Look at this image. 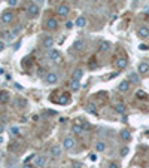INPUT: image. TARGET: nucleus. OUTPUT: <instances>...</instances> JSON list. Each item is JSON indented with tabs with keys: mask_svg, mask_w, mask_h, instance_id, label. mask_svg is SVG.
<instances>
[{
	"mask_svg": "<svg viewBox=\"0 0 149 168\" xmlns=\"http://www.w3.org/2000/svg\"><path fill=\"white\" fill-rule=\"evenodd\" d=\"M48 58H49V61L54 63V64L63 63V55H61V52H60L58 49H54V48L48 51Z\"/></svg>",
	"mask_w": 149,
	"mask_h": 168,
	"instance_id": "obj_1",
	"label": "nucleus"
},
{
	"mask_svg": "<svg viewBox=\"0 0 149 168\" xmlns=\"http://www.w3.org/2000/svg\"><path fill=\"white\" fill-rule=\"evenodd\" d=\"M55 12H57V15H58L60 18H67V17H69V14H70V8H69V5H67V3H61V5H58V6H57Z\"/></svg>",
	"mask_w": 149,
	"mask_h": 168,
	"instance_id": "obj_2",
	"label": "nucleus"
},
{
	"mask_svg": "<svg viewBox=\"0 0 149 168\" xmlns=\"http://www.w3.org/2000/svg\"><path fill=\"white\" fill-rule=\"evenodd\" d=\"M75 144H76L75 137L67 135V137H64V138H63V149H64V150H72V149L75 147Z\"/></svg>",
	"mask_w": 149,
	"mask_h": 168,
	"instance_id": "obj_3",
	"label": "nucleus"
},
{
	"mask_svg": "<svg viewBox=\"0 0 149 168\" xmlns=\"http://www.w3.org/2000/svg\"><path fill=\"white\" fill-rule=\"evenodd\" d=\"M45 30H48V31H54V30H57L58 28V21H57V18H48L46 21H45Z\"/></svg>",
	"mask_w": 149,
	"mask_h": 168,
	"instance_id": "obj_4",
	"label": "nucleus"
},
{
	"mask_svg": "<svg viewBox=\"0 0 149 168\" xmlns=\"http://www.w3.org/2000/svg\"><path fill=\"white\" fill-rule=\"evenodd\" d=\"M43 80H45L46 85H54V83L58 82V75H57L55 72H48L46 76L43 77Z\"/></svg>",
	"mask_w": 149,
	"mask_h": 168,
	"instance_id": "obj_5",
	"label": "nucleus"
},
{
	"mask_svg": "<svg viewBox=\"0 0 149 168\" xmlns=\"http://www.w3.org/2000/svg\"><path fill=\"white\" fill-rule=\"evenodd\" d=\"M39 12H40V9H39V6H37L36 3H30V5L27 6V14H29V17L36 18V17L39 15Z\"/></svg>",
	"mask_w": 149,
	"mask_h": 168,
	"instance_id": "obj_6",
	"label": "nucleus"
},
{
	"mask_svg": "<svg viewBox=\"0 0 149 168\" xmlns=\"http://www.w3.org/2000/svg\"><path fill=\"white\" fill-rule=\"evenodd\" d=\"M42 46L45 48V49H52L54 48V37L52 36H43V39H42Z\"/></svg>",
	"mask_w": 149,
	"mask_h": 168,
	"instance_id": "obj_7",
	"label": "nucleus"
},
{
	"mask_svg": "<svg viewBox=\"0 0 149 168\" xmlns=\"http://www.w3.org/2000/svg\"><path fill=\"white\" fill-rule=\"evenodd\" d=\"M127 66H128V60H127V58L119 57V58L115 60V67H116L118 70H124V69H127Z\"/></svg>",
	"mask_w": 149,
	"mask_h": 168,
	"instance_id": "obj_8",
	"label": "nucleus"
},
{
	"mask_svg": "<svg viewBox=\"0 0 149 168\" xmlns=\"http://www.w3.org/2000/svg\"><path fill=\"white\" fill-rule=\"evenodd\" d=\"M137 36L140 39H148L149 37V27L148 26H140L137 28Z\"/></svg>",
	"mask_w": 149,
	"mask_h": 168,
	"instance_id": "obj_9",
	"label": "nucleus"
},
{
	"mask_svg": "<svg viewBox=\"0 0 149 168\" xmlns=\"http://www.w3.org/2000/svg\"><path fill=\"white\" fill-rule=\"evenodd\" d=\"M12 21H14V14L11 11H5L2 14V23L3 24H11Z\"/></svg>",
	"mask_w": 149,
	"mask_h": 168,
	"instance_id": "obj_10",
	"label": "nucleus"
},
{
	"mask_svg": "<svg viewBox=\"0 0 149 168\" xmlns=\"http://www.w3.org/2000/svg\"><path fill=\"white\" fill-rule=\"evenodd\" d=\"M61 153H63V149H61L60 146H57V144L51 146V149H49V155H51L52 158H60Z\"/></svg>",
	"mask_w": 149,
	"mask_h": 168,
	"instance_id": "obj_11",
	"label": "nucleus"
},
{
	"mask_svg": "<svg viewBox=\"0 0 149 168\" xmlns=\"http://www.w3.org/2000/svg\"><path fill=\"white\" fill-rule=\"evenodd\" d=\"M112 49V43L109 40H101L100 45H98V51L100 52H109Z\"/></svg>",
	"mask_w": 149,
	"mask_h": 168,
	"instance_id": "obj_12",
	"label": "nucleus"
},
{
	"mask_svg": "<svg viewBox=\"0 0 149 168\" xmlns=\"http://www.w3.org/2000/svg\"><path fill=\"white\" fill-rule=\"evenodd\" d=\"M137 73H139V75H146V73H149V63L142 61V63L137 66Z\"/></svg>",
	"mask_w": 149,
	"mask_h": 168,
	"instance_id": "obj_13",
	"label": "nucleus"
},
{
	"mask_svg": "<svg viewBox=\"0 0 149 168\" xmlns=\"http://www.w3.org/2000/svg\"><path fill=\"white\" fill-rule=\"evenodd\" d=\"M72 48H73L75 51L81 52V51H84V49H85V42H84L82 39H78V40H75V42H73Z\"/></svg>",
	"mask_w": 149,
	"mask_h": 168,
	"instance_id": "obj_14",
	"label": "nucleus"
},
{
	"mask_svg": "<svg viewBox=\"0 0 149 168\" xmlns=\"http://www.w3.org/2000/svg\"><path fill=\"white\" fill-rule=\"evenodd\" d=\"M130 80L127 79V80H122V82H119V85H118V91L119 92H128L130 91Z\"/></svg>",
	"mask_w": 149,
	"mask_h": 168,
	"instance_id": "obj_15",
	"label": "nucleus"
},
{
	"mask_svg": "<svg viewBox=\"0 0 149 168\" xmlns=\"http://www.w3.org/2000/svg\"><path fill=\"white\" fill-rule=\"evenodd\" d=\"M45 164H46V158H45L43 155L34 156V167H39V168H42Z\"/></svg>",
	"mask_w": 149,
	"mask_h": 168,
	"instance_id": "obj_16",
	"label": "nucleus"
},
{
	"mask_svg": "<svg viewBox=\"0 0 149 168\" xmlns=\"http://www.w3.org/2000/svg\"><path fill=\"white\" fill-rule=\"evenodd\" d=\"M72 131L75 132V135H82V134H84V125H81V123H73V125H72Z\"/></svg>",
	"mask_w": 149,
	"mask_h": 168,
	"instance_id": "obj_17",
	"label": "nucleus"
},
{
	"mask_svg": "<svg viewBox=\"0 0 149 168\" xmlns=\"http://www.w3.org/2000/svg\"><path fill=\"white\" fill-rule=\"evenodd\" d=\"M82 77H84V70H82V69H75L73 73H72V79H75V80H81Z\"/></svg>",
	"mask_w": 149,
	"mask_h": 168,
	"instance_id": "obj_18",
	"label": "nucleus"
},
{
	"mask_svg": "<svg viewBox=\"0 0 149 168\" xmlns=\"http://www.w3.org/2000/svg\"><path fill=\"white\" fill-rule=\"evenodd\" d=\"M113 110H115L118 115H124V113H125V110H127V107H125V104H124V103H116V104H115V107H113Z\"/></svg>",
	"mask_w": 149,
	"mask_h": 168,
	"instance_id": "obj_19",
	"label": "nucleus"
},
{
	"mask_svg": "<svg viewBox=\"0 0 149 168\" xmlns=\"http://www.w3.org/2000/svg\"><path fill=\"white\" fill-rule=\"evenodd\" d=\"M119 137H121L122 141H130L131 140V134H130L128 129H121L119 131Z\"/></svg>",
	"mask_w": 149,
	"mask_h": 168,
	"instance_id": "obj_20",
	"label": "nucleus"
},
{
	"mask_svg": "<svg viewBox=\"0 0 149 168\" xmlns=\"http://www.w3.org/2000/svg\"><path fill=\"white\" fill-rule=\"evenodd\" d=\"M85 24H87V18H85V17H78V18H76V21H75V26H76L78 28L85 27Z\"/></svg>",
	"mask_w": 149,
	"mask_h": 168,
	"instance_id": "obj_21",
	"label": "nucleus"
},
{
	"mask_svg": "<svg viewBox=\"0 0 149 168\" xmlns=\"http://www.w3.org/2000/svg\"><path fill=\"white\" fill-rule=\"evenodd\" d=\"M128 80H130L131 83H139V82H140V76H139V73H136V72L133 73V72H131V73L128 75Z\"/></svg>",
	"mask_w": 149,
	"mask_h": 168,
	"instance_id": "obj_22",
	"label": "nucleus"
},
{
	"mask_svg": "<svg viewBox=\"0 0 149 168\" xmlns=\"http://www.w3.org/2000/svg\"><path fill=\"white\" fill-rule=\"evenodd\" d=\"M69 86H70V89H72V91H79V89H81V82H79V80L72 79V80L69 82Z\"/></svg>",
	"mask_w": 149,
	"mask_h": 168,
	"instance_id": "obj_23",
	"label": "nucleus"
},
{
	"mask_svg": "<svg viewBox=\"0 0 149 168\" xmlns=\"http://www.w3.org/2000/svg\"><path fill=\"white\" fill-rule=\"evenodd\" d=\"M85 110H87L88 113H91V115H97V106H95L94 103H88V104L85 106Z\"/></svg>",
	"mask_w": 149,
	"mask_h": 168,
	"instance_id": "obj_24",
	"label": "nucleus"
},
{
	"mask_svg": "<svg viewBox=\"0 0 149 168\" xmlns=\"http://www.w3.org/2000/svg\"><path fill=\"white\" fill-rule=\"evenodd\" d=\"M94 147H95V152H98V153H100V152H104V150H106V143H104L103 140H98Z\"/></svg>",
	"mask_w": 149,
	"mask_h": 168,
	"instance_id": "obj_25",
	"label": "nucleus"
},
{
	"mask_svg": "<svg viewBox=\"0 0 149 168\" xmlns=\"http://www.w3.org/2000/svg\"><path fill=\"white\" fill-rule=\"evenodd\" d=\"M9 101V92L8 91H0V104H5Z\"/></svg>",
	"mask_w": 149,
	"mask_h": 168,
	"instance_id": "obj_26",
	"label": "nucleus"
},
{
	"mask_svg": "<svg viewBox=\"0 0 149 168\" xmlns=\"http://www.w3.org/2000/svg\"><path fill=\"white\" fill-rule=\"evenodd\" d=\"M58 104H69L70 103V95L69 94H61L60 100H57Z\"/></svg>",
	"mask_w": 149,
	"mask_h": 168,
	"instance_id": "obj_27",
	"label": "nucleus"
},
{
	"mask_svg": "<svg viewBox=\"0 0 149 168\" xmlns=\"http://www.w3.org/2000/svg\"><path fill=\"white\" fill-rule=\"evenodd\" d=\"M14 106L15 107H26L27 106V100H24V98H15L14 100Z\"/></svg>",
	"mask_w": 149,
	"mask_h": 168,
	"instance_id": "obj_28",
	"label": "nucleus"
},
{
	"mask_svg": "<svg viewBox=\"0 0 149 168\" xmlns=\"http://www.w3.org/2000/svg\"><path fill=\"white\" fill-rule=\"evenodd\" d=\"M136 98H139V100H146V98H148V94H146L143 89H139V91H136Z\"/></svg>",
	"mask_w": 149,
	"mask_h": 168,
	"instance_id": "obj_29",
	"label": "nucleus"
},
{
	"mask_svg": "<svg viewBox=\"0 0 149 168\" xmlns=\"http://www.w3.org/2000/svg\"><path fill=\"white\" fill-rule=\"evenodd\" d=\"M9 134H11L12 137H18V135H20V128L15 126V125L11 126V128H9Z\"/></svg>",
	"mask_w": 149,
	"mask_h": 168,
	"instance_id": "obj_30",
	"label": "nucleus"
},
{
	"mask_svg": "<svg viewBox=\"0 0 149 168\" xmlns=\"http://www.w3.org/2000/svg\"><path fill=\"white\" fill-rule=\"evenodd\" d=\"M119 153H121V156H127V155L130 153V149H128L127 146H124V147L121 149V152H119Z\"/></svg>",
	"mask_w": 149,
	"mask_h": 168,
	"instance_id": "obj_31",
	"label": "nucleus"
},
{
	"mask_svg": "<svg viewBox=\"0 0 149 168\" xmlns=\"http://www.w3.org/2000/svg\"><path fill=\"white\" fill-rule=\"evenodd\" d=\"M139 49H140V51H148V49H149V46H148V45H145V43H140V45H139Z\"/></svg>",
	"mask_w": 149,
	"mask_h": 168,
	"instance_id": "obj_32",
	"label": "nucleus"
},
{
	"mask_svg": "<svg viewBox=\"0 0 149 168\" xmlns=\"http://www.w3.org/2000/svg\"><path fill=\"white\" fill-rule=\"evenodd\" d=\"M8 5L9 6H17L18 5V0H8Z\"/></svg>",
	"mask_w": 149,
	"mask_h": 168,
	"instance_id": "obj_33",
	"label": "nucleus"
},
{
	"mask_svg": "<svg viewBox=\"0 0 149 168\" xmlns=\"http://www.w3.org/2000/svg\"><path fill=\"white\" fill-rule=\"evenodd\" d=\"M107 168H119V164L118 162H110Z\"/></svg>",
	"mask_w": 149,
	"mask_h": 168,
	"instance_id": "obj_34",
	"label": "nucleus"
},
{
	"mask_svg": "<svg viewBox=\"0 0 149 168\" xmlns=\"http://www.w3.org/2000/svg\"><path fill=\"white\" fill-rule=\"evenodd\" d=\"M73 26H75V23H73V21H67V23H66V28H69V30H70Z\"/></svg>",
	"mask_w": 149,
	"mask_h": 168,
	"instance_id": "obj_35",
	"label": "nucleus"
},
{
	"mask_svg": "<svg viewBox=\"0 0 149 168\" xmlns=\"http://www.w3.org/2000/svg\"><path fill=\"white\" fill-rule=\"evenodd\" d=\"M21 168H34V165H30V164H27V162H26Z\"/></svg>",
	"mask_w": 149,
	"mask_h": 168,
	"instance_id": "obj_36",
	"label": "nucleus"
},
{
	"mask_svg": "<svg viewBox=\"0 0 149 168\" xmlns=\"http://www.w3.org/2000/svg\"><path fill=\"white\" fill-rule=\"evenodd\" d=\"M3 49H5V42H3V40H0V52H2Z\"/></svg>",
	"mask_w": 149,
	"mask_h": 168,
	"instance_id": "obj_37",
	"label": "nucleus"
},
{
	"mask_svg": "<svg viewBox=\"0 0 149 168\" xmlns=\"http://www.w3.org/2000/svg\"><path fill=\"white\" fill-rule=\"evenodd\" d=\"M3 131H5V125H3V123H0V134H2Z\"/></svg>",
	"mask_w": 149,
	"mask_h": 168,
	"instance_id": "obj_38",
	"label": "nucleus"
},
{
	"mask_svg": "<svg viewBox=\"0 0 149 168\" xmlns=\"http://www.w3.org/2000/svg\"><path fill=\"white\" fill-rule=\"evenodd\" d=\"M145 12H146V14H148V15H149V8H148V9H146V11H145Z\"/></svg>",
	"mask_w": 149,
	"mask_h": 168,
	"instance_id": "obj_39",
	"label": "nucleus"
}]
</instances>
